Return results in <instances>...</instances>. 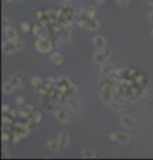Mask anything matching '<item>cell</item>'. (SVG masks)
<instances>
[{
	"label": "cell",
	"instance_id": "1",
	"mask_svg": "<svg viewBox=\"0 0 153 160\" xmlns=\"http://www.w3.org/2000/svg\"><path fill=\"white\" fill-rule=\"evenodd\" d=\"M36 46V50H37L40 53H48L52 51V43L49 39L46 38H39L35 43Z\"/></svg>",
	"mask_w": 153,
	"mask_h": 160
},
{
	"label": "cell",
	"instance_id": "2",
	"mask_svg": "<svg viewBox=\"0 0 153 160\" xmlns=\"http://www.w3.org/2000/svg\"><path fill=\"white\" fill-rule=\"evenodd\" d=\"M108 57H109V52H108L107 50H103V51H97L96 53L93 55V61L97 64H104L107 63Z\"/></svg>",
	"mask_w": 153,
	"mask_h": 160
},
{
	"label": "cell",
	"instance_id": "3",
	"mask_svg": "<svg viewBox=\"0 0 153 160\" xmlns=\"http://www.w3.org/2000/svg\"><path fill=\"white\" fill-rule=\"evenodd\" d=\"M120 123L123 124L125 128H134L137 126V122L134 120L133 118L130 116H127V115H123V116H120Z\"/></svg>",
	"mask_w": 153,
	"mask_h": 160
},
{
	"label": "cell",
	"instance_id": "4",
	"mask_svg": "<svg viewBox=\"0 0 153 160\" xmlns=\"http://www.w3.org/2000/svg\"><path fill=\"white\" fill-rule=\"evenodd\" d=\"M92 44H93V47L96 48L97 51H103V50H105L107 40L103 36H94L93 40H92Z\"/></svg>",
	"mask_w": 153,
	"mask_h": 160
},
{
	"label": "cell",
	"instance_id": "5",
	"mask_svg": "<svg viewBox=\"0 0 153 160\" xmlns=\"http://www.w3.org/2000/svg\"><path fill=\"white\" fill-rule=\"evenodd\" d=\"M4 32H6V36L8 38V40H11V42H16V40H19V35H17L16 29L13 28V27H6L4 28Z\"/></svg>",
	"mask_w": 153,
	"mask_h": 160
},
{
	"label": "cell",
	"instance_id": "6",
	"mask_svg": "<svg viewBox=\"0 0 153 160\" xmlns=\"http://www.w3.org/2000/svg\"><path fill=\"white\" fill-rule=\"evenodd\" d=\"M13 51H16V46H15V43L11 42V40H7V42H4L3 43V52L4 53H12Z\"/></svg>",
	"mask_w": 153,
	"mask_h": 160
},
{
	"label": "cell",
	"instance_id": "7",
	"mask_svg": "<svg viewBox=\"0 0 153 160\" xmlns=\"http://www.w3.org/2000/svg\"><path fill=\"white\" fill-rule=\"evenodd\" d=\"M51 61H52V64H55V65H60V64H63V61H64V56H63L60 52H55V53H52V56H51Z\"/></svg>",
	"mask_w": 153,
	"mask_h": 160
},
{
	"label": "cell",
	"instance_id": "8",
	"mask_svg": "<svg viewBox=\"0 0 153 160\" xmlns=\"http://www.w3.org/2000/svg\"><path fill=\"white\" fill-rule=\"evenodd\" d=\"M68 141H69V137L65 132H61L59 135V143H60V149L63 148H67L68 147Z\"/></svg>",
	"mask_w": 153,
	"mask_h": 160
},
{
	"label": "cell",
	"instance_id": "9",
	"mask_svg": "<svg viewBox=\"0 0 153 160\" xmlns=\"http://www.w3.org/2000/svg\"><path fill=\"white\" fill-rule=\"evenodd\" d=\"M112 68H113V65L104 63V64H103L101 71H100V76H111V73H112Z\"/></svg>",
	"mask_w": 153,
	"mask_h": 160
},
{
	"label": "cell",
	"instance_id": "10",
	"mask_svg": "<svg viewBox=\"0 0 153 160\" xmlns=\"http://www.w3.org/2000/svg\"><path fill=\"white\" fill-rule=\"evenodd\" d=\"M55 116H56V120L60 124H64L67 120H68V115H67V112H64V111H57L55 113Z\"/></svg>",
	"mask_w": 153,
	"mask_h": 160
},
{
	"label": "cell",
	"instance_id": "11",
	"mask_svg": "<svg viewBox=\"0 0 153 160\" xmlns=\"http://www.w3.org/2000/svg\"><path fill=\"white\" fill-rule=\"evenodd\" d=\"M40 122H42V115H40V112H36V111L31 112V115H29V123L39 124Z\"/></svg>",
	"mask_w": 153,
	"mask_h": 160
},
{
	"label": "cell",
	"instance_id": "12",
	"mask_svg": "<svg viewBox=\"0 0 153 160\" xmlns=\"http://www.w3.org/2000/svg\"><path fill=\"white\" fill-rule=\"evenodd\" d=\"M116 141H119L120 144H127L129 141V136L125 132H120V133H117V136H116Z\"/></svg>",
	"mask_w": 153,
	"mask_h": 160
},
{
	"label": "cell",
	"instance_id": "13",
	"mask_svg": "<svg viewBox=\"0 0 153 160\" xmlns=\"http://www.w3.org/2000/svg\"><path fill=\"white\" fill-rule=\"evenodd\" d=\"M87 28L91 29V31H97L98 28H100V23H98L96 19H89L88 24H87Z\"/></svg>",
	"mask_w": 153,
	"mask_h": 160
},
{
	"label": "cell",
	"instance_id": "14",
	"mask_svg": "<svg viewBox=\"0 0 153 160\" xmlns=\"http://www.w3.org/2000/svg\"><path fill=\"white\" fill-rule=\"evenodd\" d=\"M67 103H68V105L71 107L72 109H73V111H77V112L80 111V108H81V107H80V103H79V101L76 100V99H73V97H71V99L67 100Z\"/></svg>",
	"mask_w": 153,
	"mask_h": 160
},
{
	"label": "cell",
	"instance_id": "15",
	"mask_svg": "<svg viewBox=\"0 0 153 160\" xmlns=\"http://www.w3.org/2000/svg\"><path fill=\"white\" fill-rule=\"evenodd\" d=\"M96 151L94 149H92V148H85V149H83L81 151V156L83 158H96Z\"/></svg>",
	"mask_w": 153,
	"mask_h": 160
},
{
	"label": "cell",
	"instance_id": "16",
	"mask_svg": "<svg viewBox=\"0 0 153 160\" xmlns=\"http://www.w3.org/2000/svg\"><path fill=\"white\" fill-rule=\"evenodd\" d=\"M48 148L51 151H59L60 149V143H59V139H52L48 141Z\"/></svg>",
	"mask_w": 153,
	"mask_h": 160
},
{
	"label": "cell",
	"instance_id": "17",
	"mask_svg": "<svg viewBox=\"0 0 153 160\" xmlns=\"http://www.w3.org/2000/svg\"><path fill=\"white\" fill-rule=\"evenodd\" d=\"M43 80L40 79L39 76H33L32 79H31V86L35 87V88H39V87H42L43 86Z\"/></svg>",
	"mask_w": 153,
	"mask_h": 160
},
{
	"label": "cell",
	"instance_id": "18",
	"mask_svg": "<svg viewBox=\"0 0 153 160\" xmlns=\"http://www.w3.org/2000/svg\"><path fill=\"white\" fill-rule=\"evenodd\" d=\"M13 90H15V87L11 84V82H7V83L3 84V92L6 93V95H10Z\"/></svg>",
	"mask_w": 153,
	"mask_h": 160
},
{
	"label": "cell",
	"instance_id": "19",
	"mask_svg": "<svg viewBox=\"0 0 153 160\" xmlns=\"http://www.w3.org/2000/svg\"><path fill=\"white\" fill-rule=\"evenodd\" d=\"M10 82H11V84H12V86L15 87V88H20V87H21V80H20V78H19V75H16V76L11 78Z\"/></svg>",
	"mask_w": 153,
	"mask_h": 160
},
{
	"label": "cell",
	"instance_id": "20",
	"mask_svg": "<svg viewBox=\"0 0 153 160\" xmlns=\"http://www.w3.org/2000/svg\"><path fill=\"white\" fill-rule=\"evenodd\" d=\"M43 28H44V27L42 25V24H35L33 25V28H32V31H33V33L35 35H37V36L39 38H42V32H43Z\"/></svg>",
	"mask_w": 153,
	"mask_h": 160
},
{
	"label": "cell",
	"instance_id": "21",
	"mask_svg": "<svg viewBox=\"0 0 153 160\" xmlns=\"http://www.w3.org/2000/svg\"><path fill=\"white\" fill-rule=\"evenodd\" d=\"M145 83H146V79L144 75H140V73H137V78H136V84L138 87H142V86H145Z\"/></svg>",
	"mask_w": 153,
	"mask_h": 160
},
{
	"label": "cell",
	"instance_id": "22",
	"mask_svg": "<svg viewBox=\"0 0 153 160\" xmlns=\"http://www.w3.org/2000/svg\"><path fill=\"white\" fill-rule=\"evenodd\" d=\"M12 123V119L11 116L8 113H4L3 115V124H6V126H8V124H11Z\"/></svg>",
	"mask_w": 153,
	"mask_h": 160
},
{
	"label": "cell",
	"instance_id": "23",
	"mask_svg": "<svg viewBox=\"0 0 153 160\" xmlns=\"http://www.w3.org/2000/svg\"><path fill=\"white\" fill-rule=\"evenodd\" d=\"M15 43V46H16V51H21L24 48V43L21 42V40L19 39V40H16V42H13Z\"/></svg>",
	"mask_w": 153,
	"mask_h": 160
},
{
	"label": "cell",
	"instance_id": "24",
	"mask_svg": "<svg viewBox=\"0 0 153 160\" xmlns=\"http://www.w3.org/2000/svg\"><path fill=\"white\" fill-rule=\"evenodd\" d=\"M20 29L23 31V32H28V31L31 29V27H29V24L27 23V21H24V23L20 24Z\"/></svg>",
	"mask_w": 153,
	"mask_h": 160
},
{
	"label": "cell",
	"instance_id": "25",
	"mask_svg": "<svg viewBox=\"0 0 153 160\" xmlns=\"http://www.w3.org/2000/svg\"><path fill=\"white\" fill-rule=\"evenodd\" d=\"M16 101H17V104H19V105L25 104V99H24L23 96H17V97H16Z\"/></svg>",
	"mask_w": 153,
	"mask_h": 160
},
{
	"label": "cell",
	"instance_id": "26",
	"mask_svg": "<svg viewBox=\"0 0 153 160\" xmlns=\"http://www.w3.org/2000/svg\"><path fill=\"white\" fill-rule=\"evenodd\" d=\"M63 39H64L65 42H71V32H69V31H68V32L63 33Z\"/></svg>",
	"mask_w": 153,
	"mask_h": 160
},
{
	"label": "cell",
	"instance_id": "27",
	"mask_svg": "<svg viewBox=\"0 0 153 160\" xmlns=\"http://www.w3.org/2000/svg\"><path fill=\"white\" fill-rule=\"evenodd\" d=\"M116 136H117V132H109L108 133V137L113 141H116Z\"/></svg>",
	"mask_w": 153,
	"mask_h": 160
},
{
	"label": "cell",
	"instance_id": "28",
	"mask_svg": "<svg viewBox=\"0 0 153 160\" xmlns=\"http://www.w3.org/2000/svg\"><path fill=\"white\" fill-rule=\"evenodd\" d=\"M43 15H46V12H44V11H37V12H36V17H37L39 20L43 19Z\"/></svg>",
	"mask_w": 153,
	"mask_h": 160
},
{
	"label": "cell",
	"instance_id": "29",
	"mask_svg": "<svg viewBox=\"0 0 153 160\" xmlns=\"http://www.w3.org/2000/svg\"><path fill=\"white\" fill-rule=\"evenodd\" d=\"M2 139H3V143H7V141H8V139H10V136H8V133H7V132H3Z\"/></svg>",
	"mask_w": 153,
	"mask_h": 160
},
{
	"label": "cell",
	"instance_id": "30",
	"mask_svg": "<svg viewBox=\"0 0 153 160\" xmlns=\"http://www.w3.org/2000/svg\"><path fill=\"white\" fill-rule=\"evenodd\" d=\"M127 73L129 75V76H132V75H134V73H137V71L134 69V68H129L128 71H127Z\"/></svg>",
	"mask_w": 153,
	"mask_h": 160
},
{
	"label": "cell",
	"instance_id": "31",
	"mask_svg": "<svg viewBox=\"0 0 153 160\" xmlns=\"http://www.w3.org/2000/svg\"><path fill=\"white\" fill-rule=\"evenodd\" d=\"M8 109H10V107H8L7 104H4V105H3V112H4V113H7V112H8Z\"/></svg>",
	"mask_w": 153,
	"mask_h": 160
},
{
	"label": "cell",
	"instance_id": "32",
	"mask_svg": "<svg viewBox=\"0 0 153 160\" xmlns=\"http://www.w3.org/2000/svg\"><path fill=\"white\" fill-rule=\"evenodd\" d=\"M47 80H48V82H49V83H51V84H53V83H56V79H55V78H52V76H51V78H48Z\"/></svg>",
	"mask_w": 153,
	"mask_h": 160
},
{
	"label": "cell",
	"instance_id": "33",
	"mask_svg": "<svg viewBox=\"0 0 153 160\" xmlns=\"http://www.w3.org/2000/svg\"><path fill=\"white\" fill-rule=\"evenodd\" d=\"M148 19H149V21H152V23H153V11L149 13V17H148Z\"/></svg>",
	"mask_w": 153,
	"mask_h": 160
},
{
	"label": "cell",
	"instance_id": "34",
	"mask_svg": "<svg viewBox=\"0 0 153 160\" xmlns=\"http://www.w3.org/2000/svg\"><path fill=\"white\" fill-rule=\"evenodd\" d=\"M8 156V153H7V151H3V158H7Z\"/></svg>",
	"mask_w": 153,
	"mask_h": 160
},
{
	"label": "cell",
	"instance_id": "35",
	"mask_svg": "<svg viewBox=\"0 0 153 160\" xmlns=\"http://www.w3.org/2000/svg\"><path fill=\"white\" fill-rule=\"evenodd\" d=\"M96 3L97 4H103V3H104V0H96Z\"/></svg>",
	"mask_w": 153,
	"mask_h": 160
},
{
	"label": "cell",
	"instance_id": "36",
	"mask_svg": "<svg viewBox=\"0 0 153 160\" xmlns=\"http://www.w3.org/2000/svg\"><path fill=\"white\" fill-rule=\"evenodd\" d=\"M7 2H12V0H7Z\"/></svg>",
	"mask_w": 153,
	"mask_h": 160
},
{
	"label": "cell",
	"instance_id": "37",
	"mask_svg": "<svg viewBox=\"0 0 153 160\" xmlns=\"http://www.w3.org/2000/svg\"><path fill=\"white\" fill-rule=\"evenodd\" d=\"M152 36H153V31H152Z\"/></svg>",
	"mask_w": 153,
	"mask_h": 160
}]
</instances>
